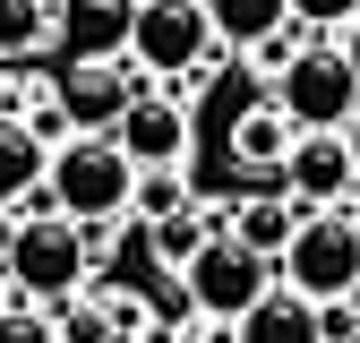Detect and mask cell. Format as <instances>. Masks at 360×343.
<instances>
[{"mask_svg":"<svg viewBox=\"0 0 360 343\" xmlns=\"http://www.w3.org/2000/svg\"><path fill=\"white\" fill-rule=\"evenodd\" d=\"M360 0H292V26H352Z\"/></svg>","mask_w":360,"mask_h":343,"instance_id":"cell-20","label":"cell"},{"mask_svg":"<svg viewBox=\"0 0 360 343\" xmlns=\"http://www.w3.org/2000/svg\"><path fill=\"white\" fill-rule=\"evenodd\" d=\"M275 275H283L300 300H318V309L352 300V292H360V214H352V206L300 214V232H292V249L275 257Z\"/></svg>","mask_w":360,"mask_h":343,"instance_id":"cell-2","label":"cell"},{"mask_svg":"<svg viewBox=\"0 0 360 343\" xmlns=\"http://www.w3.org/2000/svg\"><path fill=\"white\" fill-rule=\"evenodd\" d=\"M283 189L318 214V206H343L352 189H360V163H352V146L335 138V129H300V146H292V163H283Z\"/></svg>","mask_w":360,"mask_h":343,"instance_id":"cell-9","label":"cell"},{"mask_svg":"<svg viewBox=\"0 0 360 343\" xmlns=\"http://www.w3.org/2000/svg\"><path fill=\"white\" fill-rule=\"evenodd\" d=\"M138 95H146V69H138V60H69L52 103L86 129V138H112V129H120V112L138 103Z\"/></svg>","mask_w":360,"mask_h":343,"instance_id":"cell-7","label":"cell"},{"mask_svg":"<svg viewBox=\"0 0 360 343\" xmlns=\"http://www.w3.org/2000/svg\"><path fill=\"white\" fill-rule=\"evenodd\" d=\"M0 343H60V318L43 300H9L0 309Z\"/></svg>","mask_w":360,"mask_h":343,"instance_id":"cell-18","label":"cell"},{"mask_svg":"<svg viewBox=\"0 0 360 343\" xmlns=\"http://www.w3.org/2000/svg\"><path fill=\"white\" fill-rule=\"evenodd\" d=\"M300 214H309L300 198H240V206H232V240L257 249V257H283L292 232H300Z\"/></svg>","mask_w":360,"mask_h":343,"instance_id":"cell-13","label":"cell"},{"mask_svg":"<svg viewBox=\"0 0 360 343\" xmlns=\"http://www.w3.org/2000/svg\"><path fill=\"white\" fill-rule=\"evenodd\" d=\"M283 275H275V257H257V249H240L232 232H214L189 266H180V292H189V309L198 318H223V326H240L266 292H275Z\"/></svg>","mask_w":360,"mask_h":343,"instance_id":"cell-4","label":"cell"},{"mask_svg":"<svg viewBox=\"0 0 360 343\" xmlns=\"http://www.w3.org/2000/svg\"><path fill=\"white\" fill-rule=\"evenodd\" d=\"M206 18H214V43H223V52H257L266 34L292 26V0H206Z\"/></svg>","mask_w":360,"mask_h":343,"instance_id":"cell-14","label":"cell"},{"mask_svg":"<svg viewBox=\"0 0 360 343\" xmlns=\"http://www.w3.org/2000/svg\"><path fill=\"white\" fill-rule=\"evenodd\" d=\"M9 300H18V292H9V275H0V309H9Z\"/></svg>","mask_w":360,"mask_h":343,"instance_id":"cell-23","label":"cell"},{"mask_svg":"<svg viewBox=\"0 0 360 343\" xmlns=\"http://www.w3.org/2000/svg\"><path fill=\"white\" fill-rule=\"evenodd\" d=\"M214 232H232V224H223V214H206V206H189V214H172V224H146V249H155V266H189V257L214 240Z\"/></svg>","mask_w":360,"mask_h":343,"instance_id":"cell-15","label":"cell"},{"mask_svg":"<svg viewBox=\"0 0 360 343\" xmlns=\"http://www.w3.org/2000/svg\"><path fill=\"white\" fill-rule=\"evenodd\" d=\"M43 189H52L60 214H77V224H103V214H129V198H138V163H129L120 138H77L52 146V172H43Z\"/></svg>","mask_w":360,"mask_h":343,"instance_id":"cell-3","label":"cell"},{"mask_svg":"<svg viewBox=\"0 0 360 343\" xmlns=\"http://www.w3.org/2000/svg\"><path fill=\"white\" fill-rule=\"evenodd\" d=\"M240 343H326V309L300 300L292 283H275V292L240 318Z\"/></svg>","mask_w":360,"mask_h":343,"instance_id":"cell-11","label":"cell"},{"mask_svg":"<svg viewBox=\"0 0 360 343\" xmlns=\"http://www.w3.org/2000/svg\"><path fill=\"white\" fill-rule=\"evenodd\" d=\"M60 343H120V335H112V309H103V300H95V309L69 300V309H60Z\"/></svg>","mask_w":360,"mask_h":343,"instance_id":"cell-19","label":"cell"},{"mask_svg":"<svg viewBox=\"0 0 360 343\" xmlns=\"http://www.w3.org/2000/svg\"><path fill=\"white\" fill-rule=\"evenodd\" d=\"M60 34V18L43 9V0H0V60H26L43 43Z\"/></svg>","mask_w":360,"mask_h":343,"instance_id":"cell-16","label":"cell"},{"mask_svg":"<svg viewBox=\"0 0 360 343\" xmlns=\"http://www.w3.org/2000/svg\"><path fill=\"white\" fill-rule=\"evenodd\" d=\"M343 146H352V163H360V120H352V129H343Z\"/></svg>","mask_w":360,"mask_h":343,"instance_id":"cell-22","label":"cell"},{"mask_svg":"<svg viewBox=\"0 0 360 343\" xmlns=\"http://www.w3.org/2000/svg\"><path fill=\"white\" fill-rule=\"evenodd\" d=\"M43 9H52V18H60V9H69V0H43Z\"/></svg>","mask_w":360,"mask_h":343,"instance_id":"cell-24","label":"cell"},{"mask_svg":"<svg viewBox=\"0 0 360 343\" xmlns=\"http://www.w3.org/2000/svg\"><path fill=\"white\" fill-rule=\"evenodd\" d=\"M129 26H138V0H69L60 9L69 60H129Z\"/></svg>","mask_w":360,"mask_h":343,"instance_id":"cell-10","label":"cell"},{"mask_svg":"<svg viewBox=\"0 0 360 343\" xmlns=\"http://www.w3.org/2000/svg\"><path fill=\"white\" fill-rule=\"evenodd\" d=\"M189 206H198L189 172H138V198H129L138 224H172V214H189Z\"/></svg>","mask_w":360,"mask_h":343,"instance_id":"cell-17","label":"cell"},{"mask_svg":"<svg viewBox=\"0 0 360 343\" xmlns=\"http://www.w3.org/2000/svg\"><path fill=\"white\" fill-rule=\"evenodd\" d=\"M275 112L292 120V129H343L360 120V69L343 60V43L335 52H300L283 77H275Z\"/></svg>","mask_w":360,"mask_h":343,"instance_id":"cell-6","label":"cell"},{"mask_svg":"<svg viewBox=\"0 0 360 343\" xmlns=\"http://www.w3.org/2000/svg\"><path fill=\"white\" fill-rule=\"evenodd\" d=\"M112 138L129 146V163H138V172H189V103H180V95H155V86H146V95L120 112V129H112Z\"/></svg>","mask_w":360,"mask_h":343,"instance_id":"cell-8","label":"cell"},{"mask_svg":"<svg viewBox=\"0 0 360 343\" xmlns=\"http://www.w3.org/2000/svg\"><path fill=\"white\" fill-rule=\"evenodd\" d=\"M214 52V18L206 0H138V26H129V60L146 77H206Z\"/></svg>","mask_w":360,"mask_h":343,"instance_id":"cell-5","label":"cell"},{"mask_svg":"<svg viewBox=\"0 0 360 343\" xmlns=\"http://www.w3.org/2000/svg\"><path fill=\"white\" fill-rule=\"evenodd\" d=\"M352 214H360V198H352Z\"/></svg>","mask_w":360,"mask_h":343,"instance_id":"cell-25","label":"cell"},{"mask_svg":"<svg viewBox=\"0 0 360 343\" xmlns=\"http://www.w3.org/2000/svg\"><path fill=\"white\" fill-rule=\"evenodd\" d=\"M343 60H352V69H360V18H352V26H343Z\"/></svg>","mask_w":360,"mask_h":343,"instance_id":"cell-21","label":"cell"},{"mask_svg":"<svg viewBox=\"0 0 360 343\" xmlns=\"http://www.w3.org/2000/svg\"><path fill=\"white\" fill-rule=\"evenodd\" d=\"M86 224L77 214H18L9 249H0V275H9L18 300H43V309H69L86 292Z\"/></svg>","mask_w":360,"mask_h":343,"instance_id":"cell-1","label":"cell"},{"mask_svg":"<svg viewBox=\"0 0 360 343\" xmlns=\"http://www.w3.org/2000/svg\"><path fill=\"white\" fill-rule=\"evenodd\" d=\"M292 146H300V129H292L275 103L240 112V129H232V163H240V172H283V163H292Z\"/></svg>","mask_w":360,"mask_h":343,"instance_id":"cell-12","label":"cell"}]
</instances>
